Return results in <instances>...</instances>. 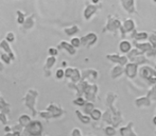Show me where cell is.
Listing matches in <instances>:
<instances>
[{
  "label": "cell",
  "instance_id": "obj_1",
  "mask_svg": "<svg viewBox=\"0 0 156 136\" xmlns=\"http://www.w3.org/2000/svg\"><path fill=\"white\" fill-rule=\"evenodd\" d=\"M93 1H94V2H97V1H98V0H93Z\"/></svg>",
  "mask_w": 156,
  "mask_h": 136
}]
</instances>
